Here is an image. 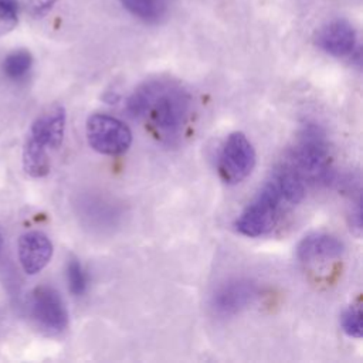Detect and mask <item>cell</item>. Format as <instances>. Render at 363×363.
I'll return each mask as SVG.
<instances>
[{
	"mask_svg": "<svg viewBox=\"0 0 363 363\" xmlns=\"http://www.w3.org/2000/svg\"><path fill=\"white\" fill-rule=\"evenodd\" d=\"M190 95L180 85L152 79L138 86L126 109L133 118H145L152 133L164 143L177 140L190 115Z\"/></svg>",
	"mask_w": 363,
	"mask_h": 363,
	"instance_id": "6da1fadb",
	"label": "cell"
},
{
	"mask_svg": "<svg viewBox=\"0 0 363 363\" xmlns=\"http://www.w3.org/2000/svg\"><path fill=\"white\" fill-rule=\"evenodd\" d=\"M286 163L305 182H329L332 179V166L323 130L313 123L305 125L298 142L289 152V160Z\"/></svg>",
	"mask_w": 363,
	"mask_h": 363,
	"instance_id": "7a4b0ae2",
	"label": "cell"
},
{
	"mask_svg": "<svg viewBox=\"0 0 363 363\" xmlns=\"http://www.w3.org/2000/svg\"><path fill=\"white\" fill-rule=\"evenodd\" d=\"M282 203V196L274 180L269 177L235 218V230L241 235L251 238L268 234L278 223Z\"/></svg>",
	"mask_w": 363,
	"mask_h": 363,
	"instance_id": "3957f363",
	"label": "cell"
},
{
	"mask_svg": "<svg viewBox=\"0 0 363 363\" xmlns=\"http://www.w3.org/2000/svg\"><path fill=\"white\" fill-rule=\"evenodd\" d=\"M88 145L98 153L118 156L132 145L130 129L118 118L108 113H92L85 123Z\"/></svg>",
	"mask_w": 363,
	"mask_h": 363,
	"instance_id": "277c9868",
	"label": "cell"
},
{
	"mask_svg": "<svg viewBox=\"0 0 363 363\" xmlns=\"http://www.w3.org/2000/svg\"><path fill=\"white\" fill-rule=\"evenodd\" d=\"M255 149L242 132L230 133L218 153L217 172L225 184H238L254 170Z\"/></svg>",
	"mask_w": 363,
	"mask_h": 363,
	"instance_id": "5b68a950",
	"label": "cell"
},
{
	"mask_svg": "<svg viewBox=\"0 0 363 363\" xmlns=\"http://www.w3.org/2000/svg\"><path fill=\"white\" fill-rule=\"evenodd\" d=\"M30 311L37 325L50 335H58L68 326V312L60 292L51 285H38L30 296Z\"/></svg>",
	"mask_w": 363,
	"mask_h": 363,
	"instance_id": "8992f818",
	"label": "cell"
},
{
	"mask_svg": "<svg viewBox=\"0 0 363 363\" xmlns=\"http://www.w3.org/2000/svg\"><path fill=\"white\" fill-rule=\"evenodd\" d=\"M258 288L250 279L235 278L221 284L211 295V309L220 316H233L248 308L257 298Z\"/></svg>",
	"mask_w": 363,
	"mask_h": 363,
	"instance_id": "52a82bcc",
	"label": "cell"
},
{
	"mask_svg": "<svg viewBox=\"0 0 363 363\" xmlns=\"http://www.w3.org/2000/svg\"><path fill=\"white\" fill-rule=\"evenodd\" d=\"M65 121L67 115L64 106L54 104L34 119L27 138L48 152L55 150L64 140Z\"/></svg>",
	"mask_w": 363,
	"mask_h": 363,
	"instance_id": "ba28073f",
	"label": "cell"
},
{
	"mask_svg": "<svg viewBox=\"0 0 363 363\" xmlns=\"http://www.w3.org/2000/svg\"><path fill=\"white\" fill-rule=\"evenodd\" d=\"M17 255L23 271L27 275H35L48 265L52 257V242L43 231H27L18 238Z\"/></svg>",
	"mask_w": 363,
	"mask_h": 363,
	"instance_id": "9c48e42d",
	"label": "cell"
},
{
	"mask_svg": "<svg viewBox=\"0 0 363 363\" xmlns=\"http://www.w3.org/2000/svg\"><path fill=\"white\" fill-rule=\"evenodd\" d=\"M357 43L354 27L343 18H336L326 23L316 35V44L326 54L333 57L350 55Z\"/></svg>",
	"mask_w": 363,
	"mask_h": 363,
	"instance_id": "30bf717a",
	"label": "cell"
},
{
	"mask_svg": "<svg viewBox=\"0 0 363 363\" xmlns=\"http://www.w3.org/2000/svg\"><path fill=\"white\" fill-rule=\"evenodd\" d=\"M343 251V242L329 233H311L296 245V257L305 264L335 259L339 258Z\"/></svg>",
	"mask_w": 363,
	"mask_h": 363,
	"instance_id": "8fae6325",
	"label": "cell"
},
{
	"mask_svg": "<svg viewBox=\"0 0 363 363\" xmlns=\"http://www.w3.org/2000/svg\"><path fill=\"white\" fill-rule=\"evenodd\" d=\"M269 177L277 184L284 203L298 204L303 199L305 180L289 163H284L279 167H277Z\"/></svg>",
	"mask_w": 363,
	"mask_h": 363,
	"instance_id": "7c38bea8",
	"label": "cell"
},
{
	"mask_svg": "<svg viewBox=\"0 0 363 363\" xmlns=\"http://www.w3.org/2000/svg\"><path fill=\"white\" fill-rule=\"evenodd\" d=\"M21 162L24 172L34 179L47 176L51 169L50 152L28 138L26 139L23 146Z\"/></svg>",
	"mask_w": 363,
	"mask_h": 363,
	"instance_id": "4fadbf2b",
	"label": "cell"
},
{
	"mask_svg": "<svg viewBox=\"0 0 363 363\" xmlns=\"http://www.w3.org/2000/svg\"><path fill=\"white\" fill-rule=\"evenodd\" d=\"M136 18L145 23L160 21L167 11V0H119Z\"/></svg>",
	"mask_w": 363,
	"mask_h": 363,
	"instance_id": "5bb4252c",
	"label": "cell"
},
{
	"mask_svg": "<svg viewBox=\"0 0 363 363\" xmlns=\"http://www.w3.org/2000/svg\"><path fill=\"white\" fill-rule=\"evenodd\" d=\"M33 67V55L28 50L18 48L6 55L3 61V72L11 81L24 79Z\"/></svg>",
	"mask_w": 363,
	"mask_h": 363,
	"instance_id": "9a60e30c",
	"label": "cell"
},
{
	"mask_svg": "<svg viewBox=\"0 0 363 363\" xmlns=\"http://www.w3.org/2000/svg\"><path fill=\"white\" fill-rule=\"evenodd\" d=\"M67 282L72 295L81 296L88 288V275L82 264L77 258H69L67 262Z\"/></svg>",
	"mask_w": 363,
	"mask_h": 363,
	"instance_id": "2e32d148",
	"label": "cell"
},
{
	"mask_svg": "<svg viewBox=\"0 0 363 363\" xmlns=\"http://www.w3.org/2000/svg\"><path fill=\"white\" fill-rule=\"evenodd\" d=\"M340 326L342 330L354 339H360L363 333V326H362V309L356 305L347 306L342 315H340Z\"/></svg>",
	"mask_w": 363,
	"mask_h": 363,
	"instance_id": "e0dca14e",
	"label": "cell"
},
{
	"mask_svg": "<svg viewBox=\"0 0 363 363\" xmlns=\"http://www.w3.org/2000/svg\"><path fill=\"white\" fill-rule=\"evenodd\" d=\"M18 21V1L0 0V35L11 31Z\"/></svg>",
	"mask_w": 363,
	"mask_h": 363,
	"instance_id": "ac0fdd59",
	"label": "cell"
},
{
	"mask_svg": "<svg viewBox=\"0 0 363 363\" xmlns=\"http://www.w3.org/2000/svg\"><path fill=\"white\" fill-rule=\"evenodd\" d=\"M57 0H26L27 11L34 17L44 16Z\"/></svg>",
	"mask_w": 363,
	"mask_h": 363,
	"instance_id": "d6986e66",
	"label": "cell"
},
{
	"mask_svg": "<svg viewBox=\"0 0 363 363\" xmlns=\"http://www.w3.org/2000/svg\"><path fill=\"white\" fill-rule=\"evenodd\" d=\"M1 248H3V234L0 233V254H1Z\"/></svg>",
	"mask_w": 363,
	"mask_h": 363,
	"instance_id": "ffe728a7",
	"label": "cell"
}]
</instances>
